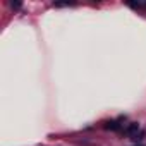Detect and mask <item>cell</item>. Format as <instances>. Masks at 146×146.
Returning <instances> with one entry per match:
<instances>
[{"mask_svg":"<svg viewBox=\"0 0 146 146\" xmlns=\"http://www.w3.org/2000/svg\"><path fill=\"white\" fill-rule=\"evenodd\" d=\"M137 131H139V124L132 122V124H129V125H127L125 134H129V136H136V134H137Z\"/></svg>","mask_w":146,"mask_h":146,"instance_id":"1","label":"cell"},{"mask_svg":"<svg viewBox=\"0 0 146 146\" xmlns=\"http://www.w3.org/2000/svg\"><path fill=\"white\" fill-rule=\"evenodd\" d=\"M107 129H112V131H115L117 127H119V124L115 122V120H112V122H107V125H105Z\"/></svg>","mask_w":146,"mask_h":146,"instance_id":"2","label":"cell"}]
</instances>
